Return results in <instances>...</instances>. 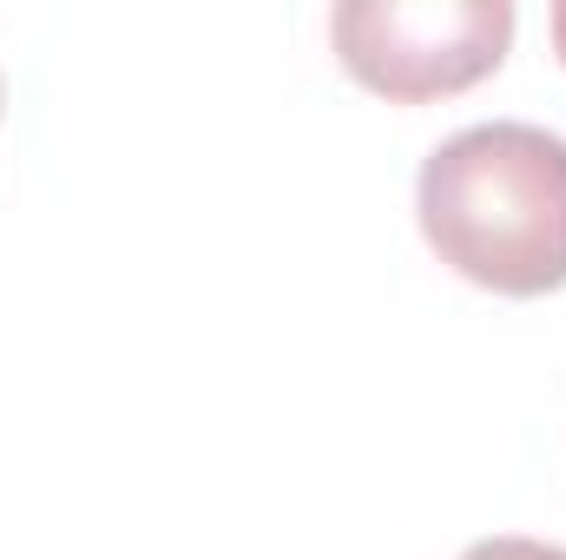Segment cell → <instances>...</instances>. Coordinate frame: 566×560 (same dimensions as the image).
<instances>
[{"label": "cell", "instance_id": "cell-2", "mask_svg": "<svg viewBox=\"0 0 566 560\" xmlns=\"http://www.w3.org/2000/svg\"><path fill=\"white\" fill-rule=\"evenodd\" d=\"M514 20V0H343L329 13V46L356 86L428 106L501 73Z\"/></svg>", "mask_w": 566, "mask_h": 560}, {"label": "cell", "instance_id": "cell-1", "mask_svg": "<svg viewBox=\"0 0 566 560\" xmlns=\"http://www.w3.org/2000/svg\"><path fill=\"white\" fill-rule=\"evenodd\" d=\"M416 218L454 278L494 297L566 290V139L527 120L461 126L422 158Z\"/></svg>", "mask_w": 566, "mask_h": 560}, {"label": "cell", "instance_id": "cell-5", "mask_svg": "<svg viewBox=\"0 0 566 560\" xmlns=\"http://www.w3.org/2000/svg\"><path fill=\"white\" fill-rule=\"evenodd\" d=\"M0 106H7V93H0Z\"/></svg>", "mask_w": 566, "mask_h": 560}, {"label": "cell", "instance_id": "cell-4", "mask_svg": "<svg viewBox=\"0 0 566 560\" xmlns=\"http://www.w3.org/2000/svg\"><path fill=\"white\" fill-rule=\"evenodd\" d=\"M547 33H554V53L566 60V0L554 7V13H547Z\"/></svg>", "mask_w": 566, "mask_h": 560}, {"label": "cell", "instance_id": "cell-3", "mask_svg": "<svg viewBox=\"0 0 566 560\" xmlns=\"http://www.w3.org/2000/svg\"><path fill=\"white\" fill-rule=\"evenodd\" d=\"M461 560H566V548H554V541H527V535H494V541H474Z\"/></svg>", "mask_w": 566, "mask_h": 560}]
</instances>
